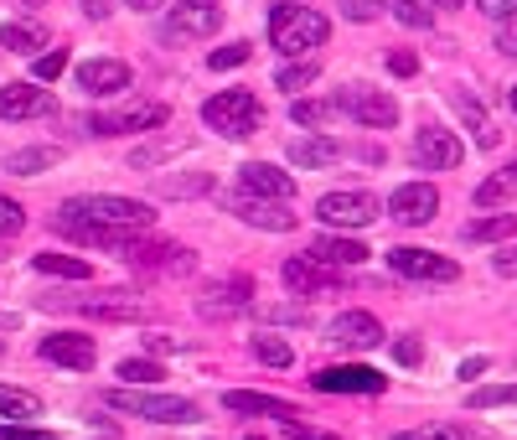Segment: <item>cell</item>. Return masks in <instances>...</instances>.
I'll use <instances>...</instances> for the list:
<instances>
[{"label":"cell","mask_w":517,"mask_h":440,"mask_svg":"<svg viewBox=\"0 0 517 440\" xmlns=\"http://www.w3.org/2000/svg\"><path fill=\"white\" fill-rule=\"evenodd\" d=\"M331 104H337L342 114H352L362 130H393V125H399V99L383 94V88H373V83H347V88H337V99H331Z\"/></svg>","instance_id":"obj_5"},{"label":"cell","mask_w":517,"mask_h":440,"mask_svg":"<svg viewBox=\"0 0 517 440\" xmlns=\"http://www.w3.org/2000/svg\"><path fill=\"white\" fill-rule=\"evenodd\" d=\"M285 156L295 166H306V171H326V166L342 161V140H331V135H295L285 145Z\"/></svg>","instance_id":"obj_23"},{"label":"cell","mask_w":517,"mask_h":440,"mask_svg":"<svg viewBox=\"0 0 517 440\" xmlns=\"http://www.w3.org/2000/svg\"><path fill=\"white\" fill-rule=\"evenodd\" d=\"M181 151H187V140H181V135H171V140H150V145H140V151L130 156V166H135V171H150V166H166V161L181 156Z\"/></svg>","instance_id":"obj_31"},{"label":"cell","mask_w":517,"mask_h":440,"mask_svg":"<svg viewBox=\"0 0 517 440\" xmlns=\"http://www.w3.org/2000/svg\"><path fill=\"white\" fill-rule=\"evenodd\" d=\"M0 415H6V420H37V415H42V399L26 394V389L0 384Z\"/></svg>","instance_id":"obj_32"},{"label":"cell","mask_w":517,"mask_h":440,"mask_svg":"<svg viewBox=\"0 0 517 440\" xmlns=\"http://www.w3.org/2000/svg\"><path fill=\"white\" fill-rule=\"evenodd\" d=\"M145 347H150V352H181L187 342H176V337H145Z\"/></svg>","instance_id":"obj_54"},{"label":"cell","mask_w":517,"mask_h":440,"mask_svg":"<svg viewBox=\"0 0 517 440\" xmlns=\"http://www.w3.org/2000/svg\"><path fill=\"white\" fill-rule=\"evenodd\" d=\"M326 37H331V21L316 6H295V0L269 6V47L280 57H311Z\"/></svg>","instance_id":"obj_2"},{"label":"cell","mask_w":517,"mask_h":440,"mask_svg":"<svg viewBox=\"0 0 517 440\" xmlns=\"http://www.w3.org/2000/svg\"><path fill=\"white\" fill-rule=\"evenodd\" d=\"M21 228H26V213H21V202L0 192V239H11V233H21Z\"/></svg>","instance_id":"obj_43"},{"label":"cell","mask_w":517,"mask_h":440,"mask_svg":"<svg viewBox=\"0 0 517 440\" xmlns=\"http://www.w3.org/2000/svg\"><path fill=\"white\" fill-rule=\"evenodd\" d=\"M0 47L21 52V57H37L47 47V26L42 21H0Z\"/></svg>","instance_id":"obj_26"},{"label":"cell","mask_w":517,"mask_h":440,"mask_svg":"<svg viewBox=\"0 0 517 440\" xmlns=\"http://www.w3.org/2000/svg\"><path fill=\"white\" fill-rule=\"evenodd\" d=\"M32 264H37L42 275H63V280H88V275H94L83 259H73V254H52V249H47V254H37Z\"/></svg>","instance_id":"obj_36"},{"label":"cell","mask_w":517,"mask_h":440,"mask_svg":"<svg viewBox=\"0 0 517 440\" xmlns=\"http://www.w3.org/2000/svg\"><path fill=\"white\" fill-rule=\"evenodd\" d=\"M238 187L254 192V197H275V202H290L295 197V176L269 166V161H243L238 166Z\"/></svg>","instance_id":"obj_22"},{"label":"cell","mask_w":517,"mask_h":440,"mask_svg":"<svg viewBox=\"0 0 517 440\" xmlns=\"http://www.w3.org/2000/svg\"><path fill=\"white\" fill-rule=\"evenodd\" d=\"M331 114H337V104H326V99H295L290 104V120L295 125H326Z\"/></svg>","instance_id":"obj_40"},{"label":"cell","mask_w":517,"mask_h":440,"mask_svg":"<svg viewBox=\"0 0 517 440\" xmlns=\"http://www.w3.org/2000/svg\"><path fill=\"white\" fill-rule=\"evenodd\" d=\"M125 259L135 264V270H150V275H192L197 270V254L181 249V244H166V239H156V244L135 239Z\"/></svg>","instance_id":"obj_14"},{"label":"cell","mask_w":517,"mask_h":440,"mask_svg":"<svg viewBox=\"0 0 517 440\" xmlns=\"http://www.w3.org/2000/svg\"><path fill=\"white\" fill-rule=\"evenodd\" d=\"M0 440H57V435L42 430V425H11V420H0Z\"/></svg>","instance_id":"obj_45"},{"label":"cell","mask_w":517,"mask_h":440,"mask_svg":"<svg viewBox=\"0 0 517 440\" xmlns=\"http://www.w3.org/2000/svg\"><path fill=\"white\" fill-rule=\"evenodd\" d=\"M259 316L275 321V327H280V321H285V327H306V321H311L306 306H259Z\"/></svg>","instance_id":"obj_44"},{"label":"cell","mask_w":517,"mask_h":440,"mask_svg":"<svg viewBox=\"0 0 517 440\" xmlns=\"http://www.w3.org/2000/svg\"><path fill=\"white\" fill-rule=\"evenodd\" d=\"M497 52H502V57H517V16H512V21H502V32H497Z\"/></svg>","instance_id":"obj_51"},{"label":"cell","mask_w":517,"mask_h":440,"mask_svg":"<svg viewBox=\"0 0 517 440\" xmlns=\"http://www.w3.org/2000/svg\"><path fill=\"white\" fill-rule=\"evenodd\" d=\"M512 197H517V156L476 187V208H497V202H512Z\"/></svg>","instance_id":"obj_29"},{"label":"cell","mask_w":517,"mask_h":440,"mask_svg":"<svg viewBox=\"0 0 517 440\" xmlns=\"http://www.w3.org/2000/svg\"><path fill=\"white\" fill-rule=\"evenodd\" d=\"M450 99H455V109H461V120H466V130L476 135V145H481V151H492V145L502 140V130L492 125V114H486V109H481V104H476L471 94H461V88H455Z\"/></svg>","instance_id":"obj_27"},{"label":"cell","mask_w":517,"mask_h":440,"mask_svg":"<svg viewBox=\"0 0 517 440\" xmlns=\"http://www.w3.org/2000/svg\"><path fill=\"white\" fill-rule=\"evenodd\" d=\"M481 373H486V358H466L461 363V378H481Z\"/></svg>","instance_id":"obj_55"},{"label":"cell","mask_w":517,"mask_h":440,"mask_svg":"<svg viewBox=\"0 0 517 440\" xmlns=\"http://www.w3.org/2000/svg\"><path fill=\"white\" fill-rule=\"evenodd\" d=\"M471 409H502V404H517V384H481L466 394Z\"/></svg>","instance_id":"obj_39"},{"label":"cell","mask_w":517,"mask_h":440,"mask_svg":"<svg viewBox=\"0 0 517 440\" xmlns=\"http://www.w3.org/2000/svg\"><path fill=\"white\" fill-rule=\"evenodd\" d=\"M476 11L492 16V21H512L517 16V0H476Z\"/></svg>","instance_id":"obj_49"},{"label":"cell","mask_w":517,"mask_h":440,"mask_svg":"<svg viewBox=\"0 0 517 440\" xmlns=\"http://www.w3.org/2000/svg\"><path fill=\"white\" fill-rule=\"evenodd\" d=\"M171 120V104L161 99H135V104H119V109H104L94 125V135H140V130H161Z\"/></svg>","instance_id":"obj_7"},{"label":"cell","mask_w":517,"mask_h":440,"mask_svg":"<svg viewBox=\"0 0 517 440\" xmlns=\"http://www.w3.org/2000/svg\"><path fill=\"white\" fill-rule=\"evenodd\" d=\"M326 342L331 347H347V352H368L383 342V321L373 311H342L337 321L326 327Z\"/></svg>","instance_id":"obj_19"},{"label":"cell","mask_w":517,"mask_h":440,"mask_svg":"<svg viewBox=\"0 0 517 440\" xmlns=\"http://www.w3.org/2000/svg\"><path fill=\"white\" fill-rule=\"evenodd\" d=\"M125 6H130V11H161L166 0H125Z\"/></svg>","instance_id":"obj_56"},{"label":"cell","mask_w":517,"mask_h":440,"mask_svg":"<svg viewBox=\"0 0 517 440\" xmlns=\"http://www.w3.org/2000/svg\"><path fill=\"white\" fill-rule=\"evenodd\" d=\"M492 270H497V275H517V249L497 254V259H492Z\"/></svg>","instance_id":"obj_53"},{"label":"cell","mask_w":517,"mask_h":440,"mask_svg":"<svg viewBox=\"0 0 517 440\" xmlns=\"http://www.w3.org/2000/svg\"><path fill=\"white\" fill-rule=\"evenodd\" d=\"M130 63H119V57H88L78 63V88L88 99H109V94H125L130 88Z\"/></svg>","instance_id":"obj_18"},{"label":"cell","mask_w":517,"mask_h":440,"mask_svg":"<svg viewBox=\"0 0 517 440\" xmlns=\"http://www.w3.org/2000/svg\"><path fill=\"white\" fill-rule=\"evenodd\" d=\"M393 440H461V435L445 430V425H435V430H414V435H393Z\"/></svg>","instance_id":"obj_52"},{"label":"cell","mask_w":517,"mask_h":440,"mask_svg":"<svg viewBox=\"0 0 517 440\" xmlns=\"http://www.w3.org/2000/svg\"><path fill=\"white\" fill-rule=\"evenodd\" d=\"M316 218L326 228H368L378 218V197L373 192H326L316 202Z\"/></svg>","instance_id":"obj_11"},{"label":"cell","mask_w":517,"mask_h":440,"mask_svg":"<svg viewBox=\"0 0 517 440\" xmlns=\"http://www.w3.org/2000/svg\"><path fill=\"white\" fill-rule=\"evenodd\" d=\"M37 352H42L47 363H57V368H73V373H88V368L99 363V347H94V337H83V332H47Z\"/></svg>","instance_id":"obj_17"},{"label":"cell","mask_w":517,"mask_h":440,"mask_svg":"<svg viewBox=\"0 0 517 440\" xmlns=\"http://www.w3.org/2000/svg\"><path fill=\"white\" fill-rule=\"evenodd\" d=\"M393 358H399L404 368H419V358H424V347H419V337H399V342H393Z\"/></svg>","instance_id":"obj_47"},{"label":"cell","mask_w":517,"mask_h":440,"mask_svg":"<svg viewBox=\"0 0 517 440\" xmlns=\"http://www.w3.org/2000/svg\"><path fill=\"white\" fill-rule=\"evenodd\" d=\"M280 280H285L290 296H321V290H337V285H342V280H337V270H331V264H321V259H311V254L285 259Z\"/></svg>","instance_id":"obj_20"},{"label":"cell","mask_w":517,"mask_h":440,"mask_svg":"<svg viewBox=\"0 0 517 440\" xmlns=\"http://www.w3.org/2000/svg\"><path fill=\"white\" fill-rule=\"evenodd\" d=\"M254 306V280L249 275H233V280H212L202 296H197V311L207 321H228V316H243Z\"/></svg>","instance_id":"obj_12"},{"label":"cell","mask_w":517,"mask_h":440,"mask_svg":"<svg viewBox=\"0 0 517 440\" xmlns=\"http://www.w3.org/2000/svg\"><path fill=\"white\" fill-rule=\"evenodd\" d=\"M114 378H125L130 389H150V384H161L166 373H161V363H150V358H125L114 368Z\"/></svg>","instance_id":"obj_37"},{"label":"cell","mask_w":517,"mask_h":440,"mask_svg":"<svg viewBox=\"0 0 517 440\" xmlns=\"http://www.w3.org/2000/svg\"><path fill=\"white\" fill-rule=\"evenodd\" d=\"M512 114H517V83H512Z\"/></svg>","instance_id":"obj_59"},{"label":"cell","mask_w":517,"mask_h":440,"mask_svg":"<svg viewBox=\"0 0 517 440\" xmlns=\"http://www.w3.org/2000/svg\"><path fill=\"white\" fill-rule=\"evenodd\" d=\"M223 409L233 415H275V420H295V404L275 399V394H249V389H228L223 394Z\"/></svg>","instance_id":"obj_24"},{"label":"cell","mask_w":517,"mask_h":440,"mask_svg":"<svg viewBox=\"0 0 517 440\" xmlns=\"http://www.w3.org/2000/svg\"><path fill=\"white\" fill-rule=\"evenodd\" d=\"M249 57H254V47H249V42H233V47H218V52H212V57H207V68H212V73H228V68H243Z\"/></svg>","instance_id":"obj_42"},{"label":"cell","mask_w":517,"mask_h":440,"mask_svg":"<svg viewBox=\"0 0 517 440\" xmlns=\"http://www.w3.org/2000/svg\"><path fill=\"white\" fill-rule=\"evenodd\" d=\"M388 11L399 26H409V32H430L435 26V6H424V0H388Z\"/></svg>","instance_id":"obj_34"},{"label":"cell","mask_w":517,"mask_h":440,"mask_svg":"<svg viewBox=\"0 0 517 440\" xmlns=\"http://www.w3.org/2000/svg\"><path fill=\"white\" fill-rule=\"evenodd\" d=\"M223 208L238 218V223H249V228H264V233H290L295 228V213H290V202H275V197H254V192H228L223 197Z\"/></svg>","instance_id":"obj_8"},{"label":"cell","mask_w":517,"mask_h":440,"mask_svg":"<svg viewBox=\"0 0 517 440\" xmlns=\"http://www.w3.org/2000/svg\"><path fill=\"white\" fill-rule=\"evenodd\" d=\"M461 156H466V145L455 140V130H445V125H424L414 135V161L424 171H455V166H461Z\"/></svg>","instance_id":"obj_16"},{"label":"cell","mask_w":517,"mask_h":440,"mask_svg":"<svg viewBox=\"0 0 517 440\" xmlns=\"http://www.w3.org/2000/svg\"><path fill=\"white\" fill-rule=\"evenodd\" d=\"M285 435H290V440H342V435H326V430H311V425H300V420H285Z\"/></svg>","instance_id":"obj_50"},{"label":"cell","mask_w":517,"mask_h":440,"mask_svg":"<svg viewBox=\"0 0 517 440\" xmlns=\"http://www.w3.org/2000/svg\"><path fill=\"white\" fill-rule=\"evenodd\" d=\"M57 161H63L57 145H21V151L6 156V176H37V171H47V166H57Z\"/></svg>","instance_id":"obj_28"},{"label":"cell","mask_w":517,"mask_h":440,"mask_svg":"<svg viewBox=\"0 0 517 440\" xmlns=\"http://www.w3.org/2000/svg\"><path fill=\"white\" fill-rule=\"evenodd\" d=\"M430 6H440V11H455V6H461V0H430Z\"/></svg>","instance_id":"obj_58"},{"label":"cell","mask_w":517,"mask_h":440,"mask_svg":"<svg viewBox=\"0 0 517 440\" xmlns=\"http://www.w3.org/2000/svg\"><path fill=\"white\" fill-rule=\"evenodd\" d=\"M63 68H68V47H52V52H37L32 78H37V83H52V78H63Z\"/></svg>","instance_id":"obj_41"},{"label":"cell","mask_w":517,"mask_h":440,"mask_svg":"<svg viewBox=\"0 0 517 440\" xmlns=\"http://www.w3.org/2000/svg\"><path fill=\"white\" fill-rule=\"evenodd\" d=\"M383 11V0H342V16L347 21H373Z\"/></svg>","instance_id":"obj_46"},{"label":"cell","mask_w":517,"mask_h":440,"mask_svg":"<svg viewBox=\"0 0 517 440\" xmlns=\"http://www.w3.org/2000/svg\"><path fill=\"white\" fill-rule=\"evenodd\" d=\"M254 358H259L264 368H290V363H295V352H290V342H285V337L264 332V337H254Z\"/></svg>","instance_id":"obj_38"},{"label":"cell","mask_w":517,"mask_h":440,"mask_svg":"<svg viewBox=\"0 0 517 440\" xmlns=\"http://www.w3.org/2000/svg\"><path fill=\"white\" fill-rule=\"evenodd\" d=\"M388 213H393V223H404V228H424V223H435V213H440V192L430 182H404V187H393Z\"/></svg>","instance_id":"obj_15"},{"label":"cell","mask_w":517,"mask_h":440,"mask_svg":"<svg viewBox=\"0 0 517 440\" xmlns=\"http://www.w3.org/2000/svg\"><path fill=\"white\" fill-rule=\"evenodd\" d=\"M104 404L119 409V415L156 420V425H192V420H197V404H192V399H181V394H156V389H109Z\"/></svg>","instance_id":"obj_4"},{"label":"cell","mask_w":517,"mask_h":440,"mask_svg":"<svg viewBox=\"0 0 517 440\" xmlns=\"http://www.w3.org/2000/svg\"><path fill=\"white\" fill-rule=\"evenodd\" d=\"M388 270L404 275V280H430V285H450L461 280V264L450 254H435V249H388Z\"/></svg>","instance_id":"obj_9"},{"label":"cell","mask_w":517,"mask_h":440,"mask_svg":"<svg viewBox=\"0 0 517 440\" xmlns=\"http://www.w3.org/2000/svg\"><path fill=\"white\" fill-rule=\"evenodd\" d=\"M223 32V6L218 0H176L161 21V37L166 42H202V37H218Z\"/></svg>","instance_id":"obj_6"},{"label":"cell","mask_w":517,"mask_h":440,"mask_svg":"<svg viewBox=\"0 0 517 440\" xmlns=\"http://www.w3.org/2000/svg\"><path fill=\"white\" fill-rule=\"evenodd\" d=\"M83 11H88V16H109V0H88Z\"/></svg>","instance_id":"obj_57"},{"label":"cell","mask_w":517,"mask_h":440,"mask_svg":"<svg viewBox=\"0 0 517 440\" xmlns=\"http://www.w3.org/2000/svg\"><path fill=\"white\" fill-rule=\"evenodd\" d=\"M311 389L316 394H383L388 378L378 368H368V363H337V368H316Z\"/></svg>","instance_id":"obj_10"},{"label":"cell","mask_w":517,"mask_h":440,"mask_svg":"<svg viewBox=\"0 0 517 440\" xmlns=\"http://www.w3.org/2000/svg\"><path fill=\"white\" fill-rule=\"evenodd\" d=\"M321 78V63L316 57H285L280 73H275V88H285V94H300V88H311Z\"/></svg>","instance_id":"obj_30"},{"label":"cell","mask_w":517,"mask_h":440,"mask_svg":"<svg viewBox=\"0 0 517 440\" xmlns=\"http://www.w3.org/2000/svg\"><path fill=\"white\" fill-rule=\"evenodd\" d=\"M388 73L393 78H414L419 73V57L414 52H388Z\"/></svg>","instance_id":"obj_48"},{"label":"cell","mask_w":517,"mask_h":440,"mask_svg":"<svg viewBox=\"0 0 517 440\" xmlns=\"http://www.w3.org/2000/svg\"><path fill=\"white\" fill-rule=\"evenodd\" d=\"M156 192H161V197H202V192H212V176H207V171L161 176V182H156Z\"/></svg>","instance_id":"obj_35"},{"label":"cell","mask_w":517,"mask_h":440,"mask_svg":"<svg viewBox=\"0 0 517 440\" xmlns=\"http://www.w3.org/2000/svg\"><path fill=\"white\" fill-rule=\"evenodd\" d=\"M202 120L207 130H218L223 140H249L264 125V104L249 94V88H223L202 104Z\"/></svg>","instance_id":"obj_3"},{"label":"cell","mask_w":517,"mask_h":440,"mask_svg":"<svg viewBox=\"0 0 517 440\" xmlns=\"http://www.w3.org/2000/svg\"><path fill=\"white\" fill-rule=\"evenodd\" d=\"M254 440H264V435H254Z\"/></svg>","instance_id":"obj_60"},{"label":"cell","mask_w":517,"mask_h":440,"mask_svg":"<svg viewBox=\"0 0 517 440\" xmlns=\"http://www.w3.org/2000/svg\"><path fill=\"white\" fill-rule=\"evenodd\" d=\"M150 223H156L150 202H140V197H114V192L68 197L63 208H57V218H52L57 233H68V228H125V233H145Z\"/></svg>","instance_id":"obj_1"},{"label":"cell","mask_w":517,"mask_h":440,"mask_svg":"<svg viewBox=\"0 0 517 440\" xmlns=\"http://www.w3.org/2000/svg\"><path fill=\"white\" fill-rule=\"evenodd\" d=\"M512 233H517V213H497V218H476V223H466V239H471V244L512 239Z\"/></svg>","instance_id":"obj_33"},{"label":"cell","mask_w":517,"mask_h":440,"mask_svg":"<svg viewBox=\"0 0 517 440\" xmlns=\"http://www.w3.org/2000/svg\"><path fill=\"white\" fill-rule=\"evenodd\" d=\"M52 109H57V99L47 94L37 78L0 88V120H42V114H52Z\"/></svg>","instance_id":"obj_21"},{"label":"cell","mask_w":517,"mask_h":440,"mask_svg":"<svg viewBox=\"0 0 517 440\" xmlns=\"http://www.w3.org/2000/svg\"><path fill=\"white\" fill-rule=\"evenodd\" d=\"M68 311L94 316V321H145L150 306L145 296H130V290H99V296H73Z\"/></svg>","instance_id":"obj_13"},{"label":"cell","mask_w":517,"mask_h":440,"mask_svg":"<svg viewBox=\"0 0 517 440\" xmlns=\"http://www.w3.org/2000/svg\"><path fill=\"white\" fill-rule=\"evenodd\" d=\"M311 259L331 264V270H347V264H362L368 259V244H357V239H337V233H321V239L306 249Z\"/></svg>","instance_id":"obj_25"}]
</instances>
